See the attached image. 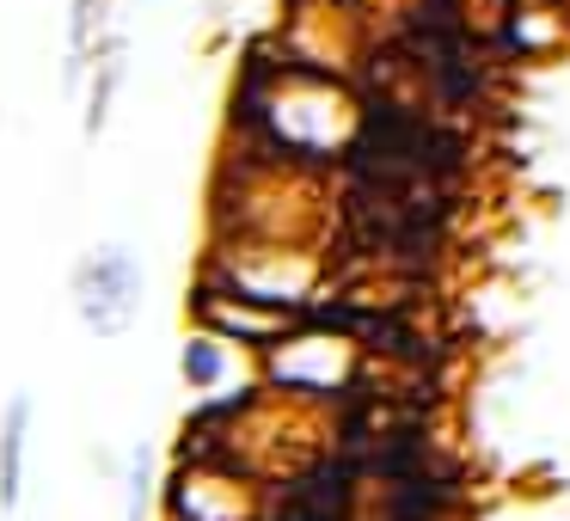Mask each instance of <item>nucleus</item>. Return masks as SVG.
<instances>
[{"instance_id": "obj_1", "label": "nucleus", "mask_w": 570, "mask_h": 521, "mask_svg": "<svg viewBox=\"0 0 570 521\" xmlns=\"http://www.w3.org/2000/svg\"><path fill=\"white\" fill-rule=\"evenodd\" d=\"M68 295H75V313L92 337H124L141 313V258L124 239H99L75 258Z\"/></svg>"}, {"instance_id": "obj_2", "label": "nucleus", "mask_w": 570, "mask_h": 521, "mask_svg": "<svg viewBox=\"0 0 570 521\" xmlns=\"http://www.w3.org/2000/svg\"><path fill=\"white\" fill-rule=\"evenodd\" d=\"M26 435H31V399L13 393L0 417V509H19L26 497Z\"/></svg>"}, {"instance_id": "obj_3", "label": "nucleus", "mask_w": 570, "mask_h": 521, "mask_svg": "<svg viewBox=\"0 0 570 521\" xmlns=\"http://www.w3.org/2000/svg\"><path fill=\"white\" fill-rule=\"evenodd\" d=\"M117 87H124V38H105V62L92 68V92H87V141L105 129Z\"/></svg>"}, {"instance_id": "obj_4", "label": "nucleus", "mask_w": 570, "mask_h": 521, "mask_svg": "<svg viewBox=\"0 0 570 521\" xmlns=\"http://www.w3.org/2000/svg\"><path fill=\"white\" fill-rule=\"evenodd\" d=\"M105 13H111V0H75V13H68V75H62V87H80V62H87L92 38H99Z\"/></svg>"}, {"instance_id": "obj_5", "label": "nucleus", "mask_w": 570, "mask_h": 521, "mask_svg": "<svg viewBox=\"0 0 570 521\" xmlns=\"http://www.w3.org/2000/svg\"><path fill=\"white\" fill-rule=\"evenodd\" d=\"M124 503H129V521H148V509H154V448H136V454H129Z\"/></svg>"}]
</instances>
